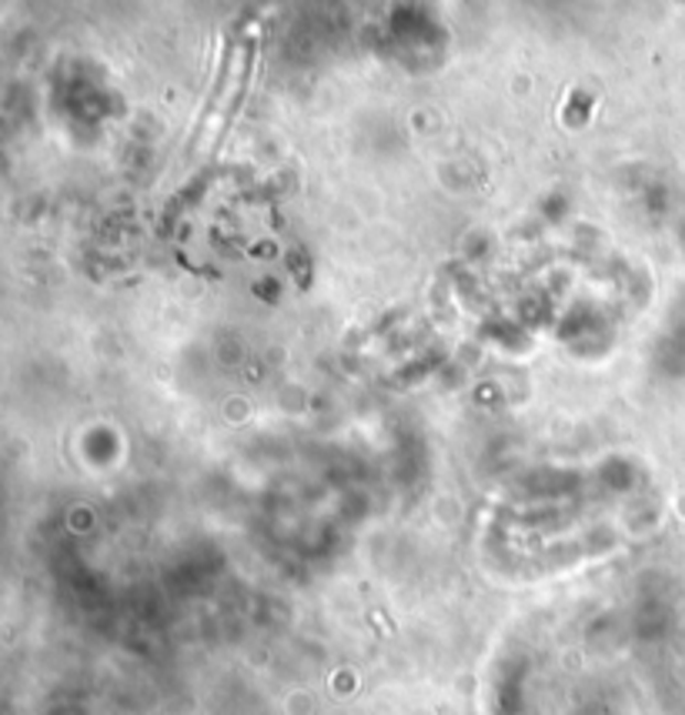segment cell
I'll return each mask as SVG.
<instances>
[{"mask_svg": "<svg viewBox=\"0 0 685 715\" xmlns=\"http://www.w3.org/2000/svg\"><path fill=\"white\" fill-rule=\"evenodd\" d=\"M232 61H235V38H227L224 57H221L217 77H214V90H211V97L204 100V110H201V117H197V128H194V135H191V148H197L201 138H204V128H207L211 114H214V107H217V97H221V87H224V81H227V71H232Z\"/></svg>", "mask_w": 685, "mask_h": 715, "instance_id": "obj_1", "label": "cell"}]
</instances>
